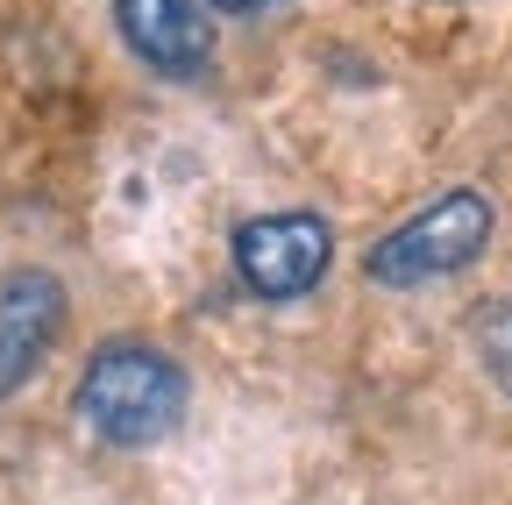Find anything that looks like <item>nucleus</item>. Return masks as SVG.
<instances>
[{
	"label": "nucleus",
	"mask_w": 512,
	"mask_h": 505,
	"mask_svg": "<svg viewBox=\"0 0 512 505\" xmlns=\"http://www.w3.org/2000/svg\"><path fill=\"white\" fill-rule=\"evenodd\" d=\"M79 420L114 449H150L185 420V370L157 342H100L79 377Z\"/></svg>",
	"instance_id": "nucleus-1"
},
{
	"label": "nucleus",
	"mask_w": 512,
	"mask_h": 505,
	"mask_svg": "<svg viewBox=\"0 0 512 505\" xmlns=\"http://www.w3.org/2000/svg\"><path fill=\"white\" fill-rule=\"evenodd\" d=\"M484 242H491V200L477 185H456L434 207H420L413 221H399L384 242H370V278L377 285H434V278L470 271L484 257Z\"/></svg>",
	"instance_id": "nucleus-2"
},
{
	"label": "nucleus",
	"mask_w": 512,
	"mask_h": 505,
	"mask_svg": "<svg viewBox=\"0 0 512 505\" xmlns=\"http://www.w3.org/2000/svg\"><path fill=\"white\" fill-rule=\"evenodd\" d=\"M335 264V235L320 214H256L235 228V278L256 299H306Z\"/></svg>",
	"instance_id": "nucleus-3"
},
{
	"label": "nucleus",
	"mask_w": 512,
	"mask_h": 505,
	"mask_svg": "<svg viewBox=\"0 0 512 505\" xmlns=\"http://www.w3.org/2000/svg\"><path fill=\"white\" fill-rule=\"evenodd\" d=\"M64 335V285L36 264L0 278V399H15Z\"/></svg>",
	"instance_id": "nucleus-4"
},
{
	"label": "nucleus",
	"mask_w": 512,
	"mask_h": 505,
	"mask_svg": "<svg viewBox=\"0 0 512 505\" xmlns=\"http://www.w3.org/2000/svg\"><path fill=\"white\" fill-rule=\"evenodd\" d=\"M114 29L164 79H200L214 65V22L200 0H114Z\"/></svg>",
	"instance_id": "nucleus-5"
},
{
	"label": "nucleus",
	"mask_w": 512,
	"mask_h": 505,
	"mask_svg": "<svg viewBox=\"0 0 512 505\" xmlns=\"http://www.w3.org/2000/svg\"><path fill=\"white\" fill-rule=\"evenodd\" d=\"M477 349H484V363H491V377L512 392V306H491L484 321H477Z\"/></svg>",
	"instance_id": "nucleus-6"
},
{
	"label": "nucleus",
	"mask_w": 512,
	"mask_h": 505,
	"mask_svg": "<svg viewBox=\"0 0 512 505\" xmlns=\"http://www.w3.org/2000/svg\"><path fill=\"white\" fill-rule=\"evenodd\" d=\"M221 15H256V8H271V0H214Z\"/></svg>",
	"instance_id": "nucleus-7"
}]
</instances>
